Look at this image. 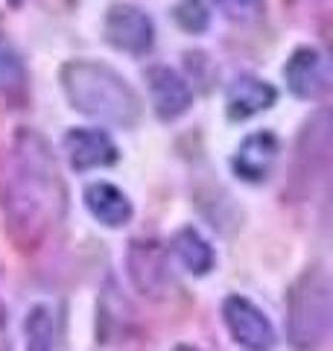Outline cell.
Returning a JSON list of instances; mask_svg holds the SVG:
<instances>
[{"instance_id": "obj_1", "label": "cell", "mask_w": 333, "mask_h": 351, "mask_svg": "<svg viewBox=\"0 0 333 351\" xmlns=\"http://www.w3.org/2000/svg\"><path fill=\"white\" fill-rule=\"evenodd\" d=\"M68 211V188L47 138L21 126L0 158V214L9 240L36 252L59 228Z\"/></svg>"}, {"instance_id": "obj_2", "label": "cell", "mask_w": 333, "mask_h": 351, "mask_svg": "<svg viewBox=\"0 0 333 351\" xmlns=\"http://www.w3.org/2000/svg\"><path fill=\"white\" fill-rule=\"evenodd\" d=\"M68 103L88 117L111 126H135L140 120V97L114 68L91 59H73L62 68Z\"/></svg>"}, {"instance_id": "obj_3", "label": "cell", "mask_w": 333, "mask_h": 351, "mask_svg": "<svg viewBox=\"0 0 333 351\" xmlns=\"http://www.w3.org/2000/svg\"><path fill=\"white\" fill-rule=\"evenodd\" d=\"M330 272L321 263L301 269L286 293V339L295 351H319L330 337Z\"/></svg>"}, {"instance_id": "obj_4", "label": "cell", "mask_w": 333, "mask_h": 351, "mask_svg": "<svg viewBox=\"0 0 333 351\" xmlns=\"http://www.w3.org/2000/svg\"><path fill=\"white\" fill-rule=\"evenodd\" d=\"M126 276L143 299L164 302L175 290V276L170 267V252L152 237L129 240L126 249Z\"/></svg>"}, {"instance_id": "obj_5", "label": "cell", "mask_w": 333, "mask_h": 351, "mask_svg": "<svg viewBox=\"0 0 333 351\" xmlns=\"http://www.w3.org/2000/svg\"><path fill=\"white\" fill-rule=\"evenodd\" d=\"M222 322H225L231 339L243 351H275L278 346V334H275V325L269 322V316L240 293L225 295V302H222Z\"/></svg>"}, {"instance_id": "obj_6", "label": "cell", "mask_w": 333, "mask_h": 351, "mask_svg": "<svg viewBox=\"0 0 333 351\" xmlns=\"http://www.w3.org/2000/svg\"><path fill=\"white\" fill-rule=\"evenodd\" d=\"M106 38L111 47L132 53V56H143L155 44V27L147 12H140L132 3H114L106 15Z\"/></svg>"}, {"instance_id": "obj_7", "label": "cell", "mask_w": 333, "mask_h": 351, "mask_svg": "<svg viewBox=\"0 0 333 351\" xmlns=\"http://www.w3.org/2000/svg\"><path fill=\"white\" fill-rule=\"evenodd\" d=\"M284 80L298 100H321L330 91V62L316 47H298L284 64Z\"/></svg>"}, {"instance_id": "obj_8", "label": "cell", "mask_w": 333, "mask_h": 351, "mask_svg": "<svg viewBox=\"0 0 333 351\" xmlns=\"http://www.w3.org/2000/svg\"><path fill=\"white\" fill-rule=\"evenodd\" d=\"M281 158V141L272 132H251L231 156V173L246 184H263Z\"/></svg>"}, {"instance_id": "obj_9", "label": "cell", "mask_w": 333, "mask_h": 351, "mask_svg": "<svg viewBox=\"0 0 333 351\" xmlns=\"http://www.w3.org/2000/svg\"><path fill=\"white\" fill-rule=\"evenodd\" d=\"M64 152H68V161L76 173L103 170L117 164L120 158L117 144L103 129H71L64 135Z\"/></svg>"}, {"instance_id": "obj_10", "label": "cell", "mask_w": 333, "mask_h": 351, "mask_svg": "<svg viewBox=\"0 0 333 351\" xmlns=\"http://www.w3.org/2000/svg\"><path fill=\"white\" fill-rule=\"evenodd\" d=\"M147 85H149L152 108L161 120H179L182 114L190 112L193 88L175 71L164 68V64H155V68L147 71Z\"/></svg>"}, {"instance_id": "obj_11", "label": "cell", "mask_w": 333, "mask_h": 351, "mask_svg": "<svg viewBox=\"0 0 333 351\" xmlns=\"http://www.w3.org/2000/svg\"><path fill=\"white\" fill-rule=\"evenodd\" d=\"M132 322H135V311L129 302L120 295L114 281L108 278L106 290L97 299V343L103 346H123L129 339Z\"/></svg>"}, {"instance_id": "obj_12", "label": "cell", "mask_w": 333, "mask_h": 351, "mask_svg": "<svg viewBox=\"0 0 333 351\" xmlns=\"http://www.w3.org/2000/svg\"><path fill=\"white\" fill-rule=\"evenodd\" d=\"M82 202L85 211L106 228H123L135 217V205H132L126 191H120L111 182H91L82 193Z\"/></svg>"}, {"instance_id": "obj_13", "label": "cell", "mask_w": 333, "mask_h": 351, "mask_svg": "<svg viewBox=\"0 0 333 351\" xmlns=\"http://www.w3.org/2000/svg\"><path fill=\"white\" fill-rule=\"evenodd\" d=\"M278 100V91L269 85L258 80V76H240V80L231 82L228 94H225V114L228 120H249L254 114L266 112V108H272Z\"/></svg>"}, {"instance_id": "obj_14", "label": "cell", "mask_w": 333, "mask_h": 351, "mask_svg": "<svg viewBox=\"0 0 333 351\" xmlns=\"http://www.w3.org/2000/svg\"><path fill=\"white\" fill-rule=\"evenodd\" d=\"M170 252L175 255V261L182 263V269L190 272V276H196V278L210 276L214 267H217V252H214V246H210V240L193 226H184L173 234Z\"/></svg>"}, {"instance_id": "obj_15", "label": "cell", "mask_w": 333, "mask_h": 351, "mask_svg": "<svg viewBox=\"0 0 333 351\" xmlns=\"http://www.w3.org/2000/svg\"><path fill=\"white\" fill-rule=\"evenodd\" d=\"M24 351H56V311L36 302L24 316Z\"/></svg>"}, {"instance_id": "obj_16", "label": "cell", "mask_w": 333, "mask_h": 351, "mask_svg": "<svg viewBox=\"0 0 333 351\" xmlns=\"http://www.w3.org/2000/svg\"><path fill=\"white\" fill-rule=\"evenodd\" d=\"M27 94V64L15 50V44L0 36V97L18 100Z\"/></svg>"}, {"instance_id": "obj_17", "label": "cell", "mask_w": 333, "mask_h": 351, "mask_svg": "<svg viewBox=\"0 0 333 351\" xmlns=\"http://www.w3.org/2000/svg\"><path fill=\"white\" fill-rule=\"evenodd\" d=\"M173 18L184 32H205L210 24V12L205 6V0H179L173 9Z\"/></svg>"}, {"instance_id": "obj_18", "label": "cell", "mask_w": 333, "mask_h": 351, "mask_svg": "<svg viewBox=\"0 0 333 351\" xmlns=\"http://www.w3.org/2000/svg\"><path fill=\"white\" fill-rule=\"evenodd\" d=\"M214 3L234 24H254L266 12V0H214Z\"/></svg>"}, {"instance_id": "obj_19", "label": "cell", "mask_w": 333, "mask_h": 351, "mask_svg": "<svg viewBox=\"0 0 333 351\" xmlns=\"http://www.w3.org/2000/svg\"><path fill=\"white\" fill-rule=\"evenodd\" d=\"M0 351H12V337H9V311L0 302Z\"/></svg>"}, {"instance_id": "obj_20", "label": "cell", "mask_w": 333, "mask_h": 351, "mask_svg": "<svg viewBox=\"0 0 333 351\" xmlns=\"http://www.w3.org/2000/svg\"><path fill=\"white\" fill-rule=\"evenodd\" d=\"M173 351H199V348H193V346H184V343H182V346H175Z\"/></svg>"}, {"instance_id": "obj_21", "label": "cell", "mask_w": 333, "mask_h": 351, "mask_svg": "<svg viewBox=\"0 0 333 351\" xmlns=\"http://www.w3.org/2000/svg\"><path fill=\"white\" fill-rule=\"evenodd\" d=\"M12 3H21V0H12Z\"/></svg>"}]
</instances>
